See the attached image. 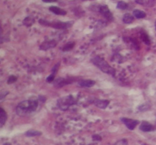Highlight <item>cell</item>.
I'll return each mask as SVG.
<instances>
[{
  "mask_svg": "<svg viewBox=\"0 0 156 145\" xmlns=\"http://www.w3.org/2000/svg\"><path fill=\"white\" fill-rule=\"evenodd\" d=\"M135 2L139 5H144L145 4V0H135Z\"/></svg>",
  "mask_w": 156,
  "mask_h": 145,
  "instance_id": "cell-25",
  "label": "cell"
},
{
  "mask_svg": "<svg viewBox=\"0 0 156 145\" xmlns=\"http://www.w3.org/2000/svg\"><path fill=\"white\" fill-rule=\"evenodd\" d=\"M75 46V42H69L67 44H65V46H63V51L64 52H66V51L71 50L72 49H73V47Z\"/></svg>",
  "mask_w": 156,
  "mask_h": 145,
  "instance_id": "cell-18",
  "label": "cell"
},
{
  "mask_svg": "<svg viewBox=\"0 0 156 145\" xmlns=\"http://www.w3.org/2000/svg\"><path fill=\"white\" fill-rule=\"evenodd\" d=\"M25 135L27 137H35V136H40L41 135V132L39 131H37V130H34V129H31V130H29L25 133Z\"/></svg>",
  "mask_w": 156,
  "mask_h": 145,
  "instance_id": "cell-17",
  "label": "cell"
},
{
  "mask_svg": "<svg viewBox=\"0 0 156 145\" xmlns=\"http://www.w3.org/2000/svg\"><path fill=\"white\" fill-rule=\"evenodd\" d=\"M49 9L51 12L54 13L55 14H58V15H65L67 13L65 10L62 9L60 8L56 7V6H51Z\"/></svg>",
  "mask_w": 156,
  "mask_h": 145,
  "instance_id": "cell-12",
  "label": "cell"
},
{
  "mask_svg": "<svg viewBox=\"0 0 156 145\" xmlns=\"http://www.w3.org/2000/svg\"><path fill=\"white\" fill-rule=\"evenodd\" d=\"M99 12L105 18L107 19V21H112L114 20V17H113V14H112L111 12L110 11V9H108L107 5H101L100 7V9H99Z\"/></svg>",
  "mask_w": 156,
  "mask_h": 145,
  "instance_id": "cell-6",
  "label": "cell"
},
{
  "mask_svg": "<svg viewBox=\"0 0 156 145\" xmlns=\"http://www.w3.org/2000/svg\"><path fill=\"white\" fill-rule=\"evenodd\" d=\"M155 28H156V21H155Z\"/></svg>",
  "mask_w": 156,
  "mask_h": 145,
  "instance_id": "cell-29",
  "label": "cell"
},
{
  "mask_svg": "<svg viewBox=\"0 0 156 145\" xmlns=\"http://www.w3.org/2000/svg\"><path fill=\"white\" fill-rule=\"evenodd\" d=\"M117 8H118L119 9L125 10L128 8V5H127V3H126L125 2L120 1V2H119V3H117Z\"/></svg>",
  "mask_w": 156,
  "mask_h": 145,
  "instance_id": "cell-20",
  "label": "cell"
},
{
  "mask_svg": "<svg viewBox=\"0 0 156 145\" xmlns=\"http://www.w3.org/2000/svg\"><path fill=\"white\" fill-rule=\"evenodd\" d=\"M93 140H101V138H100L99 135H98V134H95V135H93Z\"/></svg>",
  "mask_w": 156,
  "mask_h": 145,
  "instance_id": "cell-24",
  "label": "cell"
},
{
  "mask_svg": "<svg viewBox=\"0 0 156 145\" xmlns=\"http://www.w3.org/2000/svg\"><path fill=\"white\" fill-rule=\"evenodd\" d=\"M59 66V63L56 65L53 68V69H52V73L50 74V75H49V76L47 78V82L50 83V82L54 81V79H55V75H56L57 71H58Z\"/></svg>",
  "mask_w": 156,
  "mask_h": 145,
  "instance_id": "cell-11",
  "label": "cell"
},
{
  "mask_svg": "<svg viewBox=\"0 0 156 145\" xmlns=\"http://www.w3.org/2000/svg\"><path fill=\"white\" fill-rule=\"evenodd\" d=\"M7 120V113L3 108H0V127H3Z\"/></svg>",
  "mask_w": 156,
  "mask_h": 145,
  "instance_id": "cell-13",
  "label": "cell"
},
{
  "mask_svg": "<svg viewBox=\"0 0 156 145\" xmlns=\"http://www.w3.org/2000/svg\"><path fill=\"white\" fill-rule=\"evenodd\" d=\"M95 84V81L93 80H81L79 81V85L82 88H91Z\"/></svg>",
  "mask_w": 156,
  "mask_h": 145,
  "instance_id": "cell-10",
  "label": "cell"
},
{
  "mask_svg": "<svg viewBox=\"0 0 156 145\" xmlns=\"http://www.w3.org/2000/svg\"><path fill=\"white\" fill-rule=\"evenodd\" d=\"M40 24L44 26H49L52 28H56V29H67L69 28L72 26V21L70 22H61V21H55V22H50V21H45V20H40L39 21Z\"/></svg>",
  "mask_w": 156,
  "mask_h": 145,
  "instance_id": "cell-4",
  "label": "cell"
},
{
  "mask_svg": "<svg viewBox=\"0 0 156 145\" xmlns=\"http://www.w3.org/2000/svg\"><path fill=\"white\" fill-rule=\"evenodd\" d=\"M58 0H43V2H44V3H55Z\"/></svg>",
  "mask_w": 156,
  "mask_h": 145,
  "instance_id": "cell-27",
  "label": "cell"
},
{
  "mask_svg": "<svg viewBox=\"0 0 156 145\" xmlns=\"http://www.w3.org/2000/svg\"><path fill=\"white\" fill-rule=\"evenodd\" d=\"M142 39H143V41L145 43V44H149V37H148V36L145 34H142Z\"/></svg>",
  "mask_w": 156,
  "mask_h": 145,
  "instance_id": "cell-22",
  "label": "cell"
},
{
  "mask_svg": "<svg viewBox=\"0 0 156 145\" xmlns=\"http://www.w3.org/2000/svg\"><path fill=\"white\" fill-rule=\"evenodd\" d=\"M125 125L130 130H133L137 126L139 122L138 120L132 119H128V118H121L120 119Z\"/></svg>",
  "mask_w": 156,
  "mask_h": 145,
  "instance_id": "cell-5",
  "label": "cell"
},
{
  "mask_svg": "<svg viewBox=\"0 0 156 145\" xmlns=\"http://www.w3.org/2000/svg\"><path fill=\"white\" fill-rule=\"evenodd\" d=\"M17 81V77L14 76V75H12V76H10L8 79V84H11L15 83V81Z\"/></svg>",
  "mask_w": 156,
  "mask_h": 145,
  "instance_id": "cell-21",
  "label": "cell"
},
{
  "mask_svg": "<svg viewBox=\"0 0 156 145\" xmlns=\"http://www.w3.org/2000/svg\"><path fill=\"white\" fill-rule=\"evenodd\" d=\"M91 62L93 63L95 66H97L98 69H100V71H103L104 73H106L107 74H110L112 76L115 75L116 71L115 69L110 65L107 62V61H105L104 59L99 57V56H95L91 59Z\"/></svg>",
  "mask_w": 156,
  "mask_h": 145,
  "instance_id": "cell-2",
  "label": "cell"
},
{
  "mask_svg": "<svg viewBox=\"0 0 156 145\" xmlns=\"http://www.w3.org/2000/svg\"><path fill=\"white\" fill-rule=\"evenodd\" d=\"M109 103V100H95L94 101V104L96 106H98V108L100 109L107 108V106H108Z\"/></svg>",
  "mask_w": 156,
  "mask_h": 145,
  "instance_id": "cell-9",
  "label": "cell"
},
{
  "mask_svg": "<svg viewBox=\"0 0 156 145\" xmlns=\"http://www.w3.org/2000/svg\"><path fill=\"white\" fill-rule=\"evenodd\" d=\"M38 107V101L37 100H28L21 102L16 107V113L19 115H29L34 112Z\"/></svg>",
  "mask_w": 156,
  "mask_h": 145,
  "instance_id": "cell-1",
  "label": "cell"
},
{
  "mask_svg": "<svg viewBox=\"0 0 156 145\" xmlns=\"http://www.w3.org/2000/svg\"><path fill=\"white\" fill-rule=\"evenodd\" d=\"M117 143L120 144V145H127V141H126L125 139H123V140H120V141H118Z\"/></svg>",
  "mask_w": 156,
  "mask_h": 145,
  "instance_id": "cell-23",
  "label": "cell"
},
{
  "mask_svg": "<svg viewBox=\"0 0 156 145\" xmlns=\"http://www.w3.org/2000/svg\"><path fill=\"white\" fill-rule=\"evenodd\" d=\"M134 21V17L130 14H125L123 17V22L125 24H131Z\"/></svg>",
  "mask_w": 156,
  "mask_h": 145,
  "instance_id": "cell-16",
  "label": "cell"
},
{
  "mask_svg": "<svg viewBox=\"0 0 156 145\" xmlns=\"http://www.w3.org/2000/svg\"><path fill=\"white\" fill-rule=\"evenodd\" d=\"M4 145H11V144H10L9 143H6V144H4Z\"/></svg>",
  "mask_w": 156,
  "mask_h": 145,
  "instance_id": "cell-28",
  "label": "cell"
},
{
  "mask_svg": "<svg viewBox=\"0 0 156 145\" xmlns=\"http://www.w3.org/2000/svg\"><path fill=\"white\" fill-rule=\"evenodd\" d=\"M69 79H64V78H58L56 80L55 83H54V86L58 87V88H61L63 86L66 85L68 84L71 83V81H68Z\"/></svg>",
  "mask_w": 156,
  "mask_h": 145,
  "instance_id": "cell-14",
  "label": "cell"
},
{
  "mask_svg": "<svg viewBox=\"0 0 156 145\" xmlns=\"http://www.w3.org/2000/svg\"><path fill=\"white\" fill-rule=\"evenodd\" d=\"M142 145H146V144H142Z\"/></svg>",
  "mask_w": 156,
  "mask_h": 145,
  "instance_id": "cell-30",
  "label": "cell"
},
{
  "mask_svg": "<svg viewBox=\"0 0 156 145\" xmlns=\"http://www.w3.org/2000/svg\"><path fill=\"white\" fill-rule=\"evenodd\" d=\"M139 129L141 131H144V132H149V131H155V128L152 125L150 124L149 122H146V121H143L140 125Z\"/></svg>",
  "mask_w": 156,
  "mask_h": 145,
  "instance_id": "cell-7",
  "label": "cell"
},
{
  "mask_svg": "<svg viewBox=\"0 0 156 145\" xmlns=\"http://www.w3.org/2000/svg\"><path fill=\"white\" fill-rule=\"evenodd\" d=\"M56 42L55 40H50V41L44 42L40 46V49L41 50H47L50 49L54 48L56 46Z\"/></svg>",
  "mask_w": 156,
  "mask_h": 145,
  "instance_id": "cell-8",
  "label": "cell"
},
{
  "mask_svg": "<svg viewBox=\"0 0 156 145\" xmlns=\"http://www.w3.org/2000/svg\"><path fill=\"white\" fill-rule=\"evenodd\" d=\"M156 3V0H149V5L150 6H152V5H155V3Z\"/></svg>",
  "mask_w": 156,
  "mask_h": 145,
  "instance_id": "cell-26",
  "label": "cell"
},
{
  "mask_svg": "<svg viewBox=\"0 0 156 145\" xmlns=\"http://www.w3.org/2000/svg\"><path fill=\"white\" fill-rule=\"evenodd\" d=\"M133 15H134V17H135V18H136L142 19V18H145V16H146V14H145V13L143 12V11H142V10L136 9L133 11Z\"/></svg>",
  "mask_w": 156,
  "mask_h": 145,
  "instance_id": "cell-15",
  "label": "cell"
},
{
  "mask_svg": "<svg viewBox=\"0 0 156 145\" xmlns=\"http://www.w3.org/2000/svg\"><path fill=\"white\" fill-rule=\"evenodd\" d=\"M76 103V100L72 95L59 98L57 101V106L62 110H67L70 106Z\"/></svg>",
  "mask_w": 156,
  "mask_h": 145,
  "instance_id": "cell-3",
  "label": "cell"
},
{
  "mask_svg": "<svg viewBox=\"0 0 156 145\" xmlns=\"http://www.w3.org/2000/svg\"><path fill=\"white\" fill-rule=\"evenodd\" d=\"M34 23V18H31V17H28V18H26L23 21L24 24L26 26H28V27L32 25Z\"/></svg>",
  "mask_w": 156,
  "mask_h": 145,
  "instance_id": "cell-19",
  "label": "cell"
}]
</instances>
